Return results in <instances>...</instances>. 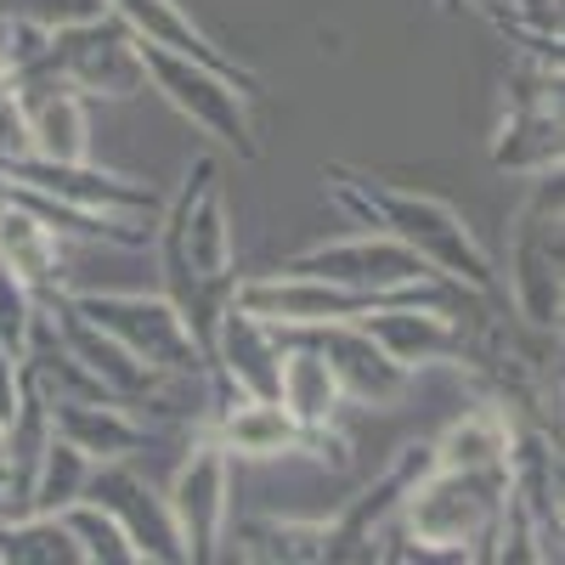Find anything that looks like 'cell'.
I'll return each instance as SVG.
<instances>
[{"label":"cell","mask_w":565,"mask_h":565,"mask_svg":"<svg viewBox=\"0 0 565 565\" xmlns=\"http://www.w3.org/2000/svg\"><path fill=\"white\" fill-rule=\"evenodd\" d=\"M164 271L175 289V311L186 322H210V311L232 289V226L215 159H199L186 170V186L164 221Z\"/></svg>","instance_id":"1"},{"label":"cell","mask_w":565,"mask_h":565,"mask_svg":"<svg viewBox=\"0 0 565 565\" xmlns=\"http://www.w3.org/2000/svg\"><path fill=\"white\" fill-rule=\"evenodd\" d=\"M136 57H141V74L159 79V90L204 136H215L221 148H232L238 159H260V141H255V125H249V108H244L249 90L238 79H226V74H215L193 57H181V52H164L153 40H136Z\"/></svg>","instance_id":"2"},{"label":"cell","mask_w":565,"mask_h":565,"mask_svg":"<svg viewBox=\"0 0 565 565\" xmlns=\"http://www.w3.org/2000/svg\"><path fill=\"white\" fill-rule=\"evenodd\" d=\"M345 204L380 215L396 238H402L407 249H418L430 266H447V271L469 277L476 289L492 295V266H487V255L476 249L469 226H463L441 199H413V193H391V186H380V181H362V199L345 193Z\"/></svg>","instance_id":"3"},{"label":"cell","mask_w":565,"mask_h":565,"mask_svg":"<svg viewBox=\"0 0 565 565\" xmlns=\"http://www.w3.org/2000/svg\"><path fill=\"white\" fill-rule=\"evenodd\" d=\"M498 492L503 476H487V469H430V481L407 492V526L418 543L463 554L498 526Z\"/></svg>","instance_id":"4"},{"label":"cell","mask_w":565,"mask_h":565,"mask_svg":"<svg viewBox=\"0 0 565 565\" xmlns=\"http://www.w3.org/2000/svg\"><path fill=\"white\" fill-rule=\"evenodd\" d=\"M34 68H52L68 90H90V97H136L148 85L136 57V34L125 23H108V12L90 23L52 29V45Z\"/></svg>","instance_id":"5"},{"label":"cell","mask_w":565,"mask_h":565,"mask_svg":"<svg viewBox=\"0 0 565 565\" xmlns=\"http://www.w3.org/2000/svg\"><path fill=\"white\" fill-rule=\"evenodd\" d=\"M79 311L114 334L136 362L175 367V373H199V340L186 317L164 300H136V295H79Z\"/></svg>","instance_id":"6"},{"label":"cell","mask_w":565,"mask_h":565,"mask_svg":"<svg viewBox=\"0 0 565 565\" xmlns=\"http://www.w3.org/2000/svg\"><path fill=\"white\" fill-rule=\"evenodd\" d=\"M289 271L340 282V289H362V295H407L413 282H436L430 260L407 249L402 238H356L334 249H306L289 260Z\"/></svg>","instance_id":"7"},{"label":"cell","mask_w":565,"mask_h":565,"mask_svg":"<svg viewBox=\"0 0 565 565\" xmlns=\"http://www.w3.org/2000/svg\"><path fill=\"white\" fill-rule=\"evenodd\" d=\"M514 306L537 328H559V175L543 181L514 238Z\"/></svg>","instance_id":"8"},{"label":"cell","mask_w":565,"mask_h":565,"mask_svg":"<svg viewBox=\"0 0 565 565\" xmlns=\"http://www.w3.org/2000/svg\"><path fill=\"white\" fill-rule=\"evenodd\" d=\"M85 498L103 503L114 521L125 526V537L136 543L141 559H186L181 548V532L170 521V503H153V492L141 487V476H130V469H97V476H85Z\"/></svg>","instance_id":"9"},{"label":"cell","mask_w":565,"mask_h":565,"mask_svg":"<svg viewBox=\"0 0 565 565\" xmlns=\"http://www.w3.org/2000/svg\"><path fill=\"white\" fill-rule=\"evenodd\" d=\"M108 12H119V23L136 34V40H153V45H164V52H181V57H193V63H204V68H215V74H226V79H238L249 97H260V79L244 68V63H232V57H221L215 52V40L186 18L175 0H108Z\"/></svg>","instance_id":"10"},{"label":"cell","mask_w":565,"mask_h":565,"mask_svg":"<svg viewBox=\"0 0 565 565\" xmlns=\"http://www.w3.org/2000/svg\"><path fill=\"white\" fill-rule=\"evenodd\" d=\"M170 521H175L181 548L193 559L215 554V537H221V521H226V447H199L193 463L175 476Z\"/></svg>","instance_id":"11"},{"label":"cell","mask_w":565,"mask_h":565,"mask_svg":"<svg viewBox=\"0 0 565 565\" xmlns=\"http://www.w3.org/2000/svg\"><path fill=\"white\" fill-rule=\"evenodd\" d=\"M311 345L322 351L328 373L340 380V391L362 396V402H396L407 391V367L367 334V328H345L334 322L328 334H311Z\"/></svg>","instance_id":"12"},{"label":"cell","mask_w":565,"mask_h":565,"mask_svg":"<svg viewBox=\"0 0 565 565\" xmlns=\"http://www.w3.org/2000/svg\"><path fill=\"white\" fill-rule=\"evenodd\" d=\"M40 97H23V141L52 164H85V108L68 85H34Z\"/></svg>","instance_id":"13"},{"label":"cell","mask_w":565,"mask_h":565,"mask_svg":"<svg viewBox=\"0 0 565 565\" xmlns=\"http://www.w3.org/2000/svg\"><path fill=\"white\" fill-rule=\"evenodd\" d=\"M436 469H487V476H509V418L498 407L463 413L436 447Z\"/></svg>","instance_id":"14"},{"label":"cell","mask_w":565,"mask_h":565,"mask_svg":"<svg viewBox=\"0 0 565 565\" xmlns=\"http://www.w3.org/2000/svg\"><path fill=\"white\" fill-rule=\"evenodd\" d=\"M52 424L63 430V441H74L90 458H125L136 447H148V430L130 424L119 407H90V402H57Z\"/></svg>","instance_id":"15"},{"label":"cell","mask_w":565,"mask_h":565,"mask_svg":"<svg viewBox=\"0 0 565 565\" xmlns=\"http://www.w3.org/2000/svg\"><path fill=\"white\" fill-rule=\"evenodd\" d=\"M221 436H226L232 452H244V458H282V452H295L306 441V424L277 396H260L249 407H232Z\"/></svg>","instance_id":"16"},{"label":"cell","mask_w":565,"mask_h":565,"mask_svg":"<svg viewBox=\"0 0 565 565\" xmlns=\"http://www.w3.org/2000/svg\"><path fill=\"white\" fill-rule=\"evenodd\" d=\"M0 260H7V271L23 277V282H45L57 271V232L29 221L18 204H7L0 210Z\"/></svg>","instance_id":"17"},{"label":"cell","mask_w":565,"mask_h":565,"mask_svg":"<svg viewBox=\"0 0 565 565\" xmlns=\"http://www.w3.org/2000/svg\"><path fill=\"white\" fill-rule=\"evenodd\" d=\"M0 559H85L79 537L63 526V514H34V521L0 526Z\"/></svg>","instance_id":"18"},{"label":"cell","mask_w":565,"mask_h":565,"mask_svg":"<svg viewBox=\"0 0 565 565\" xmlns=\"http://www.w3.org/2000/svg\"><path fill=\"white\" fill-rule=\"evenodd\" d=\"M63 514V526L74 532V537H85V559H141L136 554V543L125 537V526L114 521V514L103 509V503H90V498H74L68 509H57Z\"/></svg>","instance_id":"19"},{"label":"cell","mask_w":565,"mask_h":565,"mask_svg":"<svg viewBox=\"0 0 565 565\" xmlns=\"http://www.w3.org/2000/svg\"><path fill=\"white\" fill-rule=\"evenodd\" d=\"M7 18L40 23V29H68V23H90L108 12V0H0Z\"/></svg>","instance_id":"20"},{"label":"cell","mask_w":565,"mask_h":565,"mask_svg":"<svg viewBox=\"0 0 565 565\" xmlns=\"http://www.w3.org/2000/svg\"><path fill=\"white\" fill-rule=\"evenodd\" d=\"M526 7V18L537 23V29H554L559 34V0H521Z\"/></svg>","instance_id":"21"},{"label":"cell","mask_w":565,"mask_h":565,"mask_svg":"<svg viewBox=\"0 0 565 565\" xmlns=\"http://www.w3.org/2000/svg\"><path fill=\"white\" fill-rule=\"evenodd\" d=\"M441 7H447V12H458V7H463V0H441Z\"/></svg>","instance_id":"22"},{"label":"cell","mask_w":565,"mask_h":565,"mask_svg":"<svg viewBox=\"0 0 565 565\" xmlns=\"http://www.w3.org/2000/svg\"><path fill=\"white\" fill-rule=\"evenodd\" d=\"M0 430H7V424H0Z\"/></svg>","instance_id":"23"}]
</instances>
